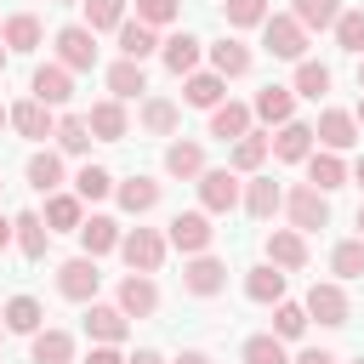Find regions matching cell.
Masks as SVG:
<instances>
[{
    "label": "cell",
    "mask_w": 364,
    "mask_h": 364,
    "mask_svg": "<svg viewBox=\"0 0 364 364\" xmlns=\"http://www.w3.org/2000/svg\"><path fill=\"white\" fill-rule=\"evenodd\" d=\"M205 171V142L199 136H171L165 142V176L171 182H193Z\"/></svg>",
    "instance_id": "obj_28"
},
{
    "label": "cell",
    "mask_w": 364,
    "mask_h": 364,
    "mask_svg": "<svg viewBox=\"0 0 364 364\" xmlns=\"http://www.w3.org/2000/svg\"><path fill=\"white\" fill-rule=\"evenodd\" d=\"M0 324H6V336H34V330L46 324V301H40V296H28V290H17V296H6Z\"/></svg>",
    "instance_id": "obj_30"
},
{
    "label": "cell",
    "mask_w": 364,
    "mask_h": 364,
    "mask_svg": "<svg viewBox=\"0 0 364 364\" xmlns=\"http://www.w3.org/2000/svg\"><path fill=\"white\" fill-rule=\"evenodd\" d=\"M353 228H358V239H364V205H358V216H353Z\"/></svg>",
    "instance_id": "obj_57"
},
{
    "label": "cell",
    "mask_w": 364,
    "mask_h": 364,
    "mask_svg": "<svg viewBox=\"0 0 364 364\" xmlns=\"http://www.w3.org/2000/svg\"><path fill=\"white\" fill-rule=\"evenodd\" d=\"M250 125H256L250 102H233V97H222V102L210 108V125H205V136H216V142H239Z\"/></svg>",
    "instance_id": "obj_27"
},
{
    "label": "cell",
    "mask_w": 364,
    "mask_h": 364,
    "mask_svg": "<svg viewBox=\"0 0 364 364\" xmlns=\"http://www.w3.org/2000/svg\"><path fill=\"white\" fill-rule=\"evenodd\" d=\"M193 188H199V210L205 216H233L239 210V193H245V176H233L228 165H205L199 176H193Z\"/></svg>",
    "instance_id": "obj_3"
},
{
    "label": "cell",
    "mask_w": 364,
    "mask_h": 364,
    "mask_svg": "<svg viewBox=\"0 0 364 364\" xmlns=\"http://www.w3.org/2000/svg\"><path fill=\"white\" fill-rule=\"evenodd\" d=\"M23 182L46 199V193H57V188H68V165H63V154L46 142V148H34L28 154V165H23Z\"/></svg>",
    "instance_id": "obj_18"
},
{
    "label": "cell",
    "mask_w": 364,
    "mask_h": 364,
    "mask_svg": "<svg viewBox=\"0 0 364 364\" xmlns=\"http://www.w3.org/2000/svg\"><path fill=\"white\" fill-rule=\"evenodd\" d=\"M290 17H296L307 34H330L336 17H341V0H290Z\"/></svg>",
    "instance_id": "obj_43"
},
{
    "label": "cell",
    "mask_w": 364,
    "mask_h": 364,
    "mask_svg": "<svg viewBox=\"0 0 364 364\" xmlns=\"http://www.w3.org/2000/svg\"><path fill=\"white\" fill-rule=\"evenodd\" d=\"M165 256H171V245H165L159 228H125V233H119V262H125L131 273H159Z\"/></svg>",
    "instance_id": "obj_5"
},
{
    "label": "cell",
    "mask_w": 364,
    "mask_h": 364,
    "mask_svg": "<svg viewBox=\"0 0 364 364\" xmlns=\"http://www.w3.org/2000/svg\"><path fill=\"white\" fill-rule=\"evenodd\" d=\"M262 262H273L279 273H301V267H307V233H296V228H267V233H262Z\"/></svg>",
    "instance_id": "obj_13"
},
{
    "label": "cell",
    "mask_w": 364,
    "mask_h": 364,
    "mask_svg": "<svg viewBox=\"0 0 364 364\" xmlns=\"http://www.w3.org/2000/svg\"><path fill=\"white\" fill-rule=\"evenodd\" d=\"M239 210H245L250 222H273V216L284 210V182H279V176H267V171H256V176H245V193H239Z\"/></svg>",
    "instance_id": "obj_12"
},
{
    "label": "cell",
    "mask_w": 364,
    "mask_h": 364,
    "mask_svg": "<svg viewBox=\"0 0 364 364\" xmlns=\"http://www.w3.org/2000/svg\"><path fill=\"white\" fill-rule=\"evenodd\" d=\"M97 290H102V267H97V256H68V262H57V296L63 301H74V307H85V301H97Z\"/></svg>",
    "instance_id": "obj_6"
},
{
    "label": "cell",
    "mask_w": 364,
    "mask_h": 364,
    "mask_svg": "<svg viewBox=\"0 0 364 364\" xmlns=\"http://www.w3.org/2000/svg\"><path fill=\"white\" fill-rule=\"evenodd\" d=\"M239 364H290V341H279L273 330H256L239 341Z\"/></svg>",
    "instance_id": "obj_42"
},
{
    "label": "cell",
    "mask_w": 364,
    "mask_h": 364,
    "mask_svg": "<svg viewBox=\"0 0 364 364\" xmlns=\"http://www.w3.org/2000/svg\"><path fill=\"white\" fill-rule=\"evenodd\" d=\"M11 245L23 250V262H46V250H51L46 216H40V210H17V216H11Z\"/></svg>",
    "instance_id": "obj_23"
},
{
    "label": "cell",
    "mask_w": 364,
    "mask_h": 364,
    "mask_svg": "<svg viewBox=\"0 0 364 364\" xmlns=\"http://www.w3.org/2000/svg\"><path fill=\"white\" fill-rule=\"evenodd\" d=\"M85 125H91V136H97V142H125V136H131V114H125V102H119V97L91 102V108H85Z\"/></svg>",
    "instance_id": "obj_22"
},
{
    "label": "cell",
    "mask_w": 364,
    "mask_h": 364,
    "mask_svg": "<svg viewBox=\"0 0 364 364\" xmlns=\"http://www.w3.org/2000/svg\"><path fill=\"white\" fill-rule=\"evenodd\" d=\"M136 125H142V136H176L182 131V102L176 97H142Z\"/></svg>",
    "instance_id": "obj_21"
},
{
    "label": "cell",
    "mask_w": 364,
    "mask_h": 364,
    "mask_svg": "<svg viewBox=\"0 0 364 364\" xmlns=\"http://www.w3.org/2000/svg\"><path fill=\"white\" fill-rule=\"evenodd\" d=\"M6 245H11V216L0 210V250H6Z\"/></svg>",
    "instance_id": "obj_55"
},
{
    "label": "cell",
    "mask_w": 364,
    "mask_h": 364,
    "mask_svg": "<svg viewBox=\"0 0 364 364\" xmlns=\"http://www.w3.org/2000/svg\"><path fill=\"white\" fill-rule=\"evenodd\" d=\"M205 63H210L222 80H245V74L256 68V51H250L239 34H222V40H210V46H205Z\"/></svg>",
    "instance_id": "obj_17"
},
{
    "label": "cell",
    "mask_w": 364,
    "mask_h": 364,
    "mask_svg": "<svg viewBox=\"0 0 364 364\" xmlns=\"http://www.w3.org/2000/svg\"><path fill=\"white\" fill-rule=\"evenodd\" d=\"M171 364H216V358H210V353H205V347H182V353H176V358H171Z\"/></svg>",
    "instance_id": "obj_53"
},
{
    "label": "cell",
    "mask_w": 364,
    "mask_h": 364,
    "mask_svg": "<svg viewBox=\"0 0 364 364\" xmlns=\"http://www.w3.org/2000/svg\"><path fill=\"white\" fill-rule=\"evenodd\" d=\"M0 347H6V324H0Z\"/></svg>",
    "instance_id": "obj_61"
},
{
    "label": "cell",
    "mask_w": 364,
    "mask_h": 364,
    "mask_svg": "<svg viewBox=\"0 0 364 364\" xmlns=\"http://www.w3.org/2000/svg\"><path fill=\"white\" fill-rule=\"evenodd\" d=\"M159 63H165V74H193L199 63H205V40L199 34H188V28H176V34H159Z\"/></svg>",
    "instance_id": "obj_16"
},
{
    "label": "cell",
    "mask_w": 364,
    "mask_h": 364,
    "mask_svg": "<svg viewBox=\"0 0 364 364\" xmlns=\"http://www.w3.org/2000/svg\"><path fill=\"white\" fill-rule=\"evenodd\" d=\"M273 11V0H222V23L228 34H245V28H262Z\"/></svg>",
    "instance_id": "obj_45"
},
{
    "label": "cell",
    "mask_w": 364,
    "mask_h": 364,
    "mask_svg": "<svg viewBox=\"0 0 364 364\" xmlns=\"http://www.w3.org/2000/svg\"><path fill=\"white\" fill-rule=\"evenodd\" d=\"M57 6H80V0H57Z\"/></svg>",
    "instance_id": "obj_63"
},
{
    "label": "cell",
    "mask_w": 364,
    "mask_h": 364,
    "mask_svg": "<svg viewBox=\"0 0 364 364\" xmlns=\"http://www.w3.org/2000/svg\"><path fill=\"white\" fill-rule=\"evenodd\" d=\"M0 188H6V176H0Z\"/></svg>",
    "instance_id": "obj_64"
},
{
    "label": "cell",
    "mask_w": 364,
    "mask_h": 364,
    "mask_svg": "<svg viewBox=\"0 0 364 364\" xmlns=\"http://www.w3.org/2000/svg\"><path fill=\"white\" fill-rule=\"evenodd\" d=\"M307 46H313V34H307L290 11H267V23H262V51H267V57H279V63H301Z\"/></svg>",
    "instance_id": "obj_2"
},
{
    "label": "cell",
    "mask_w": 364,
    "mask_h": 364,
    "mask_svg": "<svg viewBox=\"0 0 364 364\" xmlns=\"http://www.w3.org/2000/svg\"><path fill=\"white\" fill-rule=\"evenodd\" d=\"M0 131H11V119H6V102H0Z\"/></svg>",
    "instance_id": "obj_59"
},
{
    "label": "cell",
    "mask_w": 364,
    "mask_h": 364,
    "mask_svg": "<svg viewBox=\"0 0 364 364\" xmlns=\"http://www.w3.org/2000/svg\"><path fill=\"white\" fill-rule=\"evenodd\" d=\"M165 245H171V250H182V256H199V250H210V245H216V228H210V216H205V210H176V216L165 222Z\"/></svg>",
    "instance_id": "obj_10"
},
{
    "label": "cell",
    "mask_w": 364,
    "mask_h": 364,
    "mask_svg": "<svg viewBox=\"0 0 364 364\" xmlns=\"http://www.w3.org/2000/svg\"><path fill=\"white\" fill-rule=\"evenodd\" d=\"M250 114H256V125H284V119H296V91L290 85H262L256 97H250Z\"/></svg>",
    "instance_id": "obj_32"
},
{
    "label": "cell",
    "mask_w": 364,
    "mask_h": 364,
    "mask_svg": "<svg viewBox=\"0 0 364 364\" xmlns=\"http://www.w3.org/2000/svg\"><path fill=\"white\" fill-rule=\"evenodd\" d=\"M358 91H364V57H358Z\"/></svg>",
    "instance_id": "obj_60"
},
{
    "label": "cell",
    "mask_w": 364,
    "mask_h": 364,
    "mask_svg": "<svg viewBox=\"0 0 364 364\" xmlns=\"http://www.w3.org/2000/svg\"><path fill=\"white\" fill-rule=\"evenodd\" d=\"M284 222H290L296 233H318V228H330V193H318L313 182L284 188Z\"/></svg>",
    "instance_id": "obj_4"
},
{
    "label": "cell",
    "mask_w": 364,
    "mask_h": 364,
    "mask_svg": "<svg viewBox=\"0 0 364 364\" xmlns=\"http://www.w3.org/2000/svg\"><path fill=\"white\" fill-rule=\"evenodd\" d=\"M28 97H40L46 108H68V97H74V74L51 57V63H40V68L28 74Z\"/></svg>",
    "instance_id": "obj_19"
},
{
    "label": "cell",
    "mask_w": 364,
    "mask_h": 364,
    "mask_svg": "<svg viewBox=\"0 0 364 364\" xmlns=\"http://www.w3.org/2000/svg\"><path fill=\"white\" fill-rule=\"evenodd\" d=\"M307 324H313V318H307V307H301V301H290V296H284V301H273V336H279V341H301V336H307Z\"/></svg>",
    "instance_id": "obj_46"
},
{
    "label": "cell",
    "mask_w": 364,
    "mask_h": 364,
    "mask_svg": "<svg viewBox=\"0 0 364 364\" xmlns=\"http://www.w3.org/2000/svg\"><path fill=\"white\" fill-rule=\"evenodd\" d=\"M228 97V80L216 74V68H193V74H182V108H216Z\"/></svg>",
    "instance_id": "obj_31"
},
{
    "label": "cell",
    "mask_w": 364,
    "mask_h": 364,
    "mask_svg": "<svg viewBox=\"0 0 364 364\" xmlns=\"http://www.w3.org/2000/svg\"><path fill=\"white\" fill-rule=\"evenodd\" d=\"M353 119H358V131H364V97H358V108H353Z\"/></svg>",
    "instance_id": "obj_56"
},
{
    "label": "cell",
    "mask_w": 364,
    "mask_h": 364,
    "mask_svg": "<svg viewBox=\"0 0 364 364\" xmlns=\"http://www.w3.org/2000/svg\"><path fill=\"white\" fill-rule=\"evenodd\" d=\"M40 216H46L51 233H80V222H85V199H80L74 188H57V193H46Z\"/></svg>",
    "instance_id": "obj_29"
},
{
    "label": "cell",
    "mask_w": 364,
    "mask_h": 364,
    "mask_svg": "<svg viewBox=\"0 0 364 364\" xmlns=\"http://www.w3.org/2000/svg\"><path fill=\"white\" fill-rule=\"evenodd\" d=\"M358 119H353V108H318V119H313V148H330V154H353L358 148Z\"/></svg>",
    "instance_id": "obj_9"
},
{
    "label": "cell",
    "mask_w": 364,
    "mask_h": 364,
    "mask_svg": "<svg viewBox=\"0 0 364 364\" xmlns=\"http://www.w3.org/2000/svg\"><path fill=\"white\" fill-rule=\"evenodd\" d=\"M114 307H119L125 318H154V313H159V284H154V273H125V279L114 284Z\"/></svg>",
    "instance_id": "obj_14"
},
{
    "label": "cell",
    "mask_w": 364,
    "mask_h": 364,
    "mask_svg": "<svg viewBox=\"0 0 364 364\" xmlns=\"http://www.w3.org/2000/svg\"><path fill=\"white\" fill-rule=\"evenodd\" d=\"M228 290V262L216 250H199V256H182V296L193 301H210Z\"/></svg>",
    "instance_id": "obj_7"
},
{
    "label": "cell",
    "mask_w": 364,
    "mask_h": 364,
    "mask_svg": "<svg viewBox=\"0 0 364 364\" xmlns=\"http://www.w3.org/2000/svg\"><path fill=\"white\" fill-rule=\"evenodd\" d=\"M6 119H11V131H17L23 142H51V131H57V108H46L40 97L11 102V108H6Z\"/></svg>",
    "instance_id": "obj_15"
},
{
    "label": "cell",
    "mask_w": 364,
    "mask_h": 364,
    "mask_svg": "<svg viewBox=\"0 0 364 364\" xmlns=\"http://www.w3.org/2000/svg\"><path fill=\"white\" fill-rule=\"evenodd\" d=\"M267 148H273L279 165H301V159L313 154V125H307V119H284V125L267 131Z\"/></svg>",
    "instance_id": "obj_20"
},
{
    "label": "cell",
    "mask_w": 364,
    "mask_h": 364,
    "mask_svg": "<svg viewBox=\"0 0 364 364\" xmlns=\"http://www.w3.org/2000/svg\"><path fill=\"white\" fill-rule=\"evenodd\" d=\"M6 63H11V51H6V40H0V74H6Z\"/></svg>",
    "instance_id": "obj_58"
},
{
    "label": "cell",
    "mask_w": 364,
    "mask_h": 364,
    "mask_svg": "<svg viewBox=\"0 0 364 364\" xmlns=\"http://www.w3.org/2000/svg\"><path fill=\"white\" fill-rule=\"evenodd\" d=\"M119 233H125V228H119L108 210H85V222H80V250L102 262V256H114V250H119Z\"/></svg>",
    "instance_id": "obj_24"
},
{
    "label": "cell",
    "mask_w": 364,
    "mask_h": 364,
    "mask_svg": "<svg viewBox=\"0 0 364 364\" xmlns=\"http://www.w3.org/2000/svg\"><path fill=\"white\" fill-rule=\"evenodd\" d=\"M347 364H364V353H358V358H347Z\"/></svg>",
    "instance_id": "obj_62"
},
{
    "label": "cell",
    "mask_w": 364,
    "mask_h": 364,
    "mask_svg": "<svg viewBox=\"0 0 364 364\" xmlns=\"http://www.w3.org/2000/svg\"><path fill=\"white\" fill-rule=\"evenodd\" d=\"M114 182H119V176H114L108 165H91V159H85V165L74 171V182H68V188H74L85 205H102V199H114Z\"/></svg>",
    "instance_id": "obj_41"
},
{
    "label": "cell",
    "mask_w": 364,
    "mask_h": 364,
    "mask_svg": "<svg viewBox=\"0 0 364 364\" xmlns=\"http://www.w3.org/2000/svg\"><path fill=\"white\" fill-rule=\"evenodd\" d=\"M284 284H290V273H279L273 262H256V267H245V296H250L256 307H273V301H284Z\"/></svg>",
    "instance_id": "obj_38"
},
{
    "label": "cell",
    "mask_w": 364,
    "mask_h": 364,
    "mask_svg": "<svg viewBox=\"0 0 364 364\" xmlns=\"http://www.w3.org/2000/svg\"><path fill=\"white\" fill-rule=\"evenodd\" d=\"M290 364H341V358H336L330 347H301V353H296Z\"/></svg>",
    "instance_id": "obj_51"
},
{
    "label": "cell",
    "mask_w": 364,
    "mask_h": 364,
    "mask_svg": "<svg viewBox=\"0 0 364 364\" xmlns=\"http://www.w3.org/2000/svg\"><path fill=\"white\" fill-rule=\"evenodd\" d=\"M301 307H307V318L324 324V330L353 324V301H347V284H341V279H313L307 296H301Z\"/></svg>",
    "instance_id": "obj_1"
},
{
    "label": "cell",
    "mask_w": 364,
    "mask_h": 364,
    "mask_svg": "<svg viewBox=\"0 0 364 364\" xmlns=\"http://www.w3.org/2000/svg\"><path fill=\"white\" fill-rule=\"evenodd\" d=\"M80 11H85L80 23H85L91 34H114V28L131 17V0H80Z\"/></svg>",
    "instance_id": "obj_44"
},
{
    "label": "cell",
    "mask_w": 364,
    "mask_h": 364,
    "mask_svg": "<svg viewBox=\"0 0 364 364\" xmlns=\"http://www.w3.org/2000/svg\"><path fill=\"white\" fill-rule=\"evenodd\" d=\"M347 182H353V188H358V193H364V154H358V159H353V165H347Z\"/></svg>",
    "instance_id": "obj_54"
},
{
    "label": "cell",
    "mask_w": 364,
    "mask_h": 364,
    "mask_svg": "<svg viewBox=\"0 0 364 364\" xmlns=\"http://www.w3.org/2000/svg\"><path fill=\"white\" fill-rule=\"evenodd\" d=\"M182 17V0H136V23H148V28H171Z\"/></svg>",
    "instance_id": "obj_49"
},
{
    "label": "cell",
    "mask_w": 364,
    "mask_h": 364,
    "mask_svg": "<svg viewBox=\"0 0 364 364\" xmlns=\"http://www.w3.org/2000/svg\"><path fill=\"white\" fill-rule=\"evenodd\" d=\"M85 336H91V341H114V347H119V341L131 336V318H125L114 301H85Z\"/></svg>",
    "instance_id": "obj_34"
},
{
    "label": "cell",
    "mask_w": 364,
    "mask_h": 364,
    "mask_svg": "<svg viewBox=\"0 0 364 364\" xmlns=\"http://www.w3.org/2000/svg\"><path fill=\"white\" fill-rule=\"evenodd\" d=\"M267 154H273V148H267V131L250 125L239 142H228V171H233V176H256V171L267 165Z\"/></svg>",
    "instance_id": "obj_33"
},
{
    "label": "cell",
    "mask_w": 364,
    "mask_h": 364,
    "mask_svg": "<svg viewBox=\"0 0 364 364\" xmlns=\"http://www.w3.org/2000/svg\"><path fill=\"white\" fill-rule=\"evenodd\" d=\"M114 34H119V57H131V63L159 57V28H148V23H136V17H125Z\"/></svg>",
    "instance_id": "obj_40"
},
{
    "label": "cell",
    "mask_w": 364,
    "mask_h": 364,
    "mask_svg": "<svg viewBox=\"0 0 364 364\" xmlns=\"http://www.w3.org/2000/svg\"><path fill=\"white\" fill-rule=\"evenodd\" d=\"M102 85H108V97H119V102H142V97H148V68L131 63V57H119V63L102 68Z\"/></svg>",
    "instance_id": "obj_26"
},
{
    "label": "cell",
    "mask_w": 364,
    "mask_h": 364,
    "mask_svg": "<svg viewBox=\"0 0 364 364\" xmlns=\"http://www.w3.org/2000/svg\"><path fill=\"white\" fill-rule=\"evenodd\" d=\"M91 125H85V114H57V131H51V148L63 154V159H85L91 154Z\"/></svg>",
    "instance_id": "obj_36"
},
{
    "label": "cell",
    "mask_w": 364,
    "mask_h": 364,
    "mask_svg": "<svg viewBox=\"0 0 364 364\" xmlns=\"http://www.w3.org/2000/svg\"><path fill=\"white\" fill-rule=\"evenodd\" d=\"M330 273H336L341 284H347V279H364V239H358V233L330 250Z\"/></svg>",
    "instance_id": "obj_48"
},
{
    "label": "cell",
    "mask_w": 364,
    "mask_h": 364,
    "mask_svg": "<svg viewBox=\"0 0 364 364\" xmlns=\"http://www.w3.org/2000/svg\"><path fill=\"white\" fill-rule=\"evenodd\" d=\"M336 46L347 51V57H364V6H341V17H336Z\"/></svg>",
    "instance_id": "obj_47"
},
{
    "label": "cell",
    "mask_w": 364,
    "mask_h": 364,
    "mask_svg": "<svg viewBox=\"0 0 364 364\" xmlns=\"http://www.w3.org/2000/svg\"><path fill=\"white\" fill-rule=\"evenodd\" d=\"M307 182L318 188V193H336V188H347V154H330V148H313L307 159Z\"/></svg>",
    "instance_id": "obj_37"
},
{
    "label": "cell",
    "mask_w": 364,
    "mask_h": 364,
    "mask_svg": "<svg viewBox=\"0 0 364 364\" xmlns=\"http://www.w3.org/2000/svg\"><path fill=\"white\" fill-rule=\"evenodd\" d=\"M51 57H57L68 74H91V68H97V34H91L85 23H63V28L51 34Z\"/></svg>",
    "instance_id": "obj_8"
},
{
    "label": "cell",
    "mask_w": 364,
    "mask_h": 364,
    "mask_svg": "<svg viewBox=\"0 0 364 364\" xmlns=\"http://www.w3.org/2000/svg\"><path fill=\"white\" fill-rule=\"evenodd\" d=\"M85 364H125V353H119L114 341H91V353H85Z\"/></svg>",
    "instance_id": "obj_50"
},
{
    "label": "cell",
    "mask_w": 364,
    "mask_h": 364,
    "mask_svg": "<svg viewBox=\"0 0 364 364\" xmlns=\"http://www.w3.org/2000/svg\"><path fill=\"white\" fill-rule=\"evenodd\" d=\"M0 40H6V51H17V57H34V51L46 46V23H40L34 11H11V17L0 23Z\"/></svg>",
    "instance_id": "obj_25"
},
{
    "label": "cell",
    "mask_w": 364,
    "mask_h": 364,
    "mask_svg": "<svg viewBox=\"0 0 364 364\" xmlns=\"http://www.w3.org/2000/svg\"><path fill=\"white\" fill-rule=\"evenodd\" d=\"M28 364H74V336L57 324H40L28 336Z\"/></svg>",
    "instance_id": "obj_35"
},
{
    "label": "cell",
    "mask_w": 364,
    "mask_h": 364,
    "mask_svg": "<svg viewBox=\"0 0 364 364\" xmlns=\"http://www.w3.org/2000/svg\"><path fill=\"white\" fill-rule=\"evenodd\" d=\"M159 199H165V182L159 176H148V171H136V176H119L114 182V205L125 210V216H148V210H159Z\"/></svg>",
    "instance_id": "obj_11"
},
{
    "label": "cell",
    "mask_w": 364,
    "mask_h": 364,
    "mask_svg": "<svg viewBox=\"0 0 364 364\" xmlns=\"http://www.w3.org/2000/svg\"><path fill=\"white\" fill-rule=\"evenodd\" d=\"M125 364H171L159 347H136V353H125Z\"/></svg>",
    "instance_id": "obj_52"
},
{
    "label": "cell",
    "mask_w": 364,
    "mask_h": 364,
    "mask_svg": "<svg viewBox=\"0 0 364 364\" xmlns=\"http://www.w3.org/2000/svg\"><path fill=\"white\" fill-rule=\"evenodd\" d=\"M330 85H336V74H330V63H318V57H301V63H296V74H290V91H296V97H307V102H324V97H330Z\"/></svg>",
    "instance_id": "obj_39"
}]
</instances>
